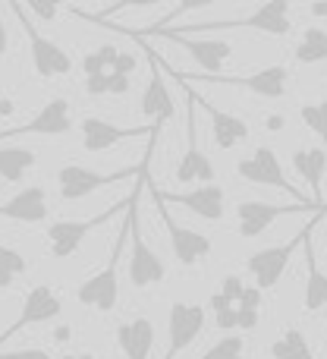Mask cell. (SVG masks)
<instances>
[{"instance_id": "1", "label": "cell", "mask_w": 327, "mask_h": 359, "mask_svg": "<svg viewBox=\"0 0 327 359\" xmlns=\"http://www.w3.org/2000/svg\"><path fill=\"white\" fill-rule=\"evenodd\" d=\"M145 186H148V170L136 177V189L130 192V205H126V224H130V280L136 290L161 284L167 278L164 262L158 259V252L145 243L142 227H139V198H142Z\"/></svg>"}, {"instance_id": "2", "label": "cell", "mask_w": 327, "mask_h": 359, "mask_svg": "<svg viewBox=\"0 0 327 359\" xmlns=\"http://www.w3.org/2000/svg\"><path fill=\"white\" fill-rule=\"evenodd\" d=\"M130 243V224L123 221V230H120L117 243H113V252H111V262H107L101 271H95L88 280H82L79 290H76V299L82 306L95 312H113L117 309V299H120V278H117V262H120V252L126 249Z\"/></svg>"}, {"instance_id": "3", "label": "cell", "mask_w": 327, "mask_h": 359, "mask_svg": "<svg viewBox=\"0 0 327 359\" xmlns=\"http://www.w3.org/2000/svg\"><path fill=\"white\" fill-rule=\"evenodd\" d=\"M186 88V139H189V145H186L183 158H179L176 170H173V177L179 180V183H198V186H211L217 177L214 170V161H211L208 155L202 151V145H198V123H195V95H192V86L189 82H183Z\"/></svg>"}, {"instance_id": "4", "label": "cell", "mask_w": 327, "mask_h": 359, "mask_svg": "<svg viewBox=\"0 0 327 359\" xmlns=\"http://www.w3.org/2000/svg\"><path fill=\"white\" fill-rule=\"evenodd\" d=\"M305 211H315V215H327V202H293V205H274V202H258V198H249V202L236 205V221H239V236L242 240H255L271 227L277 217L284 215H305Z\"/></svg>"}, {"instance_id": "5", "label": "cell", "mask_w": 327, "mask_h": 359, "mask_svg": "<svg viewBox=\"0 0 327 359\" xmlns=\"http://www.w3.org/2000/svg\"><path fill=\"white\" fill-rule=\"evenodd\" d=\"M173 76L183 82L202 79V82H211V86H236L252 95H261V98H284L286 88H290V69L280 67V63L261 67L249 76H198V73H173Z\"/></svg>"}, {"instance_id": "6", "label": "cell", "mask_w": 327, "mask_h": 359, "mask_svg": "<svg viewBox=\"0 0 327 359\" xmlns=\"http://www.w3.org/2000/svg\"><path fill=\"white\" fill-rule=\"evenodd\" d=\"M145 170H148V161H142L139 168H123L117 174H98V170H88L82 164H67V168L57 170V189H60L63 202H79V198L104 189V186H113L126 177H139Z\"/></svg>"}, {"instance_id": "7", "label": "cell", "mask_w": 327, "mask_h": 359, "mask_svg": "<svg viewBox=\"0 0 327 359\" xmlns=\"http://www.w3.org/2000/svg\"><path fill=\"white\" fill-rule=\"evenodd\" d=\"M13 10L19 13V19H22V25H25V35H29V54H32L35 73L41 76V79L67 76L69 69H73V57H69L57 41H50V38H44L41 32H38V25L32 22V13L25 10L22 4H13Z\"/></svg>"}, {"instance_id": "8", "label": "cell", "mask_w": 327, "mask_h": 359, "mask_svg": "<svg viewBox=\"0 0 327 359\" xmlns=\"http://www.w3.org/2000/svg\"><path fill=\"white\" fill-rule=\"evenodd\" d=\"M236 174H239L246 183H255V186H274V189H284L290 192L296 202H312V198H305L302 192L296 189V186L286 180L284 168H280V158L277 151L271 149V145H258V149L252 151L249 158H242L239 164H236Z\"/></svg>"}, {"instance_id": "9", "label": "cell", "mask_w": 327, "mask_h": 359, "mask_svg": "<svg viewBox=\"0 0 327 359\" xmlns=\"http://www.w3.org/2000/svg\"><path fill=\"white\" fill-rule=\"evenodd\" d=\"M302 243H305V227H302V233H299V236L280 243V246H267V249H258V252L249 255V259H246V271L255 278V287H258L261 293L274 290V287L280 284V278H284V271H286V265H290L293 252H296Z\"/></svg>"}, {"instance_id": "10", "label": "cell", "mask_w": 327, "mask_h": 359, "mask_svg": "<svg viewBox=\"0 0 327 359\" xmlns=\"http://www.w3.org/2000/svg\"><path fill=\"white\" fill-rule=\"evenodd\" d=\"M126 205H130V198H123L120 205H111L107 211L88 217V221H54L48 227V252H50V259H69V255L79 249V243L85 240L95 227L107 224L120 208H126Z\"/></svg>"}, {"instance_id": "11", "label": "cell", "mask_w": 327, "mask_h": 359, "mask_svg": "<svg viewBox=\"0 0 327 359\" xmlns=\"http://www.w3.org/2000/svg\"><path fill=\"white\" fill-rule=\"evenodd\" d=\"M158 202V215H161V221L167 224V236H170V249L173 255H176L179 265H198V262H204L211 255V236L198 233V230L186 227V224H179L176 217L167 211V202H161L158 196H151Z\"/></svg>"}, {"instance_id": "12", "label": "cell", "mask_w": 327, "mask_h": 359, "mask_svg": "<svg viewBox=\"0 0 327 359\" xmlns=\"http://www.w3.org/2000/svg\"><path fill=\"white\" fill-rule=\"evenodd\" d=\"M73 130V104L67 98H50L29 123L13 126V130H0V142L16 136H63Z\"/></svg>"}, {"instance_id": "13", "label": "cell", "mask_w": 327, "mask_h": 359, "mask_svg": "<svg viewBox=\"0 0 327 359\" xmlns=\"http://www.w3.org/2000/svg\"><path fill=\"white\" fill-rule=\"evenodd\" d=\"M204 306L198 303H173L170 306V318H167V331H170V341H167V356L164 359H176L183 350H189L198 341V334L204 331Z\"/></svg>"}, {"instance_id": "14", "label": "cell", "mask_w": 327, "mask_h": 359, "mask_svg": "<svg viewBox=\"0 0 327 359\" xmlns=\"http://www.w3.org/2000/svg\"><path fill=\"white\" fill-rule=\"evenodd\" d=\"M148 192H151V196H158L161 202L183 205V208H189L192 215H198L202 221H221L223 211H227V202H223L227 196H223V189L217 183L195 186V189H189V192H164V189H158V186L148 180Z\"/></svg>"}, {"instance_id": "15", "label": "cell", "mask_w": 327, "mask_h": 359, "mask_svg": "<svg viewBox=\"0 0 327 359\" xmlns=\"http://www.w3.org/2000/svg\"><path fill=\"white\" fill-rule=\"evenodd\" d=\"M63 309L60 297H57L54 290H50L48 284H38L32 287L29 293H25L22 299V309H19V318L13 325H6V331L0 334V347H4L6 341H10L13 334H19L22 328H29V325H41V322H50V318H57Z\"/></svg>"}, {"instance_id": "16", "label": "cell", "mask_w": 327, "mask_h": 359, "mask_svg": "<svg viewBox=\"0 0 327 359\" xmlns=\"http://www.w3.org/2000/svg\"><path fill=\"white\" fill-rule=\"evenodd\" d=\"M155 38L176 41L183 50H189V57L204 69V76H223V63L233 57V44L223 41V38H189L179 35V32H161Z\"/></svg>"}, {"instance_id": "17", "label": "cell", "mask_w": 327, "mask_h": 359, "mask_svg": "<svg viewBox=\"0 0 327 359\" xmlns=\"http://www.w3.org/2000/svg\"><path fill=\"white\" fill-rule=\"evenodd\" d=\"M82 130V149L85 151H107L113 149V145L126 142V139H139V136H161V130H155V126H130V130H123V126L111 123V120H101V117H85L79 123Z\"/></svg>"}, {"instance_id": "18", "label": "cell", "mask_w": 327, "mask_h": 359, "mask_svg": "<svg viewBox=\"0 0 327 359\" xmlns=\"http://www.w3.org/2000/svg\"><path fill=\"white\" fill-rule=\"evenodd\" d=\"M148 63H151V76L142 92V114H145V120H148V126L164 130V123H170L173 114H176V104H173V95L164 82L161 60H158L155 54H148Z\"/></svg>"}, {"instance_id": "19", "label": "cell", "mask_w": 327, "mask_h": 359, "mask_svg": "<svg viewBox=\"0 0 327 359\" xmlns=\"http://www.w3.org/2000/svg\"><path fill=\"white\" fill-rule=\"evenodd\" d=\"M192 95H195V88H192ZM195 104L202 107L204 114H208V120H211V136H214V145H217V149L230 151V149H236L239 142H246V139H249V123H246L242 117L221 111V107H214L208 98H202V95H195Z\"/></svg>"}, {"instance_id": "20", "label": "cell", "mask_w": 327, "mask_h": 359, "mask_svg": "<svg viewBox=\"0 0 327 359\" xmlns=\"http://www.w3.org/2000/svg\"><path fill=\"white\" fill-rule=\"evenodd\" d=\"M48 215H50V208H48L44 186H25L13 198L0 202V217H10V221L41 224V221H48Z\"/></svg>"}, {"instance_id": "21", "label": "cell", "mask_w": 327, "mask_h": 359, "mask_svg": "<svg viewBox=\"0 0 327 359\" xmlns=\"http://www.w3.org/2000/svg\"><path fill=\"white\" fill-rule=\"evenodd\" d=\"M312 227L315 221L305 227V293H302V306L305 312H321L327 309V274L318 268V259H315V249H312Z\"/></svg>"}, {"instance_id": "22", "label": "cell", "mask_w": 327, "mask_h": 359, "mask_svg": "<svg viewBox=\"0 0 327 359\" xmlns=\"http://www.w3.org/2000/svg\"><path fill=\"white\" fill-rule=\"evenodd\" d=\"M117 344L126 359H148L155 347V325L151 318H132L117 325Z\"/></svg>"}, {"instance_id": "23", "label": "cell", "mask_w": 327, "mask_h": 359, "mask_svg": "<svg viewBox=\"0 0 327 359\" xmlns=\"http://www.w3.org/2000/svg\"><path fill=\"white\" fill-rule=\"evenodd\" d=\"M293 168H296V174L312 186L315 202L324 205L321 183H324V174H327V151L324 149H296L293 151Z\"/></svg>"}, {"instance_id": "24", "label": "cell", "mask_w": 327, "mask_h": 359, "mask_svg": "<svg viewBox=\"0 0 327 359\" xmlns=\"http://www.w3.org/2000/svg\"><path fill=\"white\" fill-rule=\"evenodd\" d=\"M38 155L22 145H4L0 149V177L6 183H22V177L29 174V168H35Z\"/></svg>"}, {"instance_id": "25", "label": "cell", "mask_w": 327, "mask_h": 359, "mask_svg": "<svg viewBox=\"0 0 327 359\" xmlns=\"http://www.w3.org/2000/svg\"><path fill=\"white\" fill-rule=\"evenodd\" d=\"M327 60V32L321 25H309L296 44V63H324Z\"/></svg>"}, {"instance_id": "26", "label": "cell", "mask_w": 327, "mask_h": 359, "mask_svg": "<svg viewBox=\"0 0 327 359\" xmlns=\"http://www.w3.org/2000/svg\"><path fill=\"white\" fill-rule=\"evenodd\" d=\"M123 50L113 48V44H101V48L88 50L85 57H82V73H85V79H95V76H111L113 69H117V60Z\"/></svg>"}, {"instance_id": "27", "label": "cell", "mask_w": 327, "mask_h": 359, "mask_svg": "<svg viewBox=\"0 0 327 359\" xmlns=\"http://www.w3.org/2000/svg\"><path fill=\"white\" fill-rule=\"evenodd\" d=\"M271 356L274 359H315L309 341H305V334L299 328H286L284 334L271 344Z\"/></svg>"}, {"instance_id": "28", "label": "cell", "mask_w": 327, "mask_h": 359, "mask_svg": "<svg viewBox=\"0 0 327 359\" xmlns=\"http://www.w3.org/2000/svg\"><path fill=\"white\" fill-rule=\"evenodd\" d=\"M25 268H29V262H25V255L19 249L0 246V290H10L13 280L19 274H25Z\"/></svg>"}, {"instance_id": "29", "label": "cell", "mask_w": 327, "mask_h": 359, "mask_svg": "<svg viewBox=\"0 0 327 359\" xmlns=\"http://www.w3.org/2000/svg\"><path fill=\"white\" fill-rule=\"evenodd\" d=\"M132 88V79L130 76H95V79H85V92L92 95V98H98V95H126Z\"/></svg>"}, {"instance_id": "30", "label": "cell", "mask_w": 327, "mask_h": 359, "mask_svg": "<svg viewBox=\"0 0 327 359\" xmlns=\"http://www.w3.org/2000/svg\"><path fill=\"white\" fill-rule=\"evenodd\" d=\"M299 117L309 126L315 136H321L324 151H327V101H318V104H302L299 107Z\"/></svg>"}, {"instance_id": "31", "label": "cell", "mask_w": 327, "mask_h": 359, "mask_svg": "<svg viewBox=\"0 0 327 359\" xmlns=\"http://www.w3.org/2000/svg\"><path fill=\"white\" fill-rule=\"evenodd\" d=\"M242 350H246V341H242L239 334H227V337H221L214 347L204 350L202 359H246Z\"/></svg>"}, {"instance_id": "32", "label": "cell", "mask_w": 327, "mask_h": 359, "mask_svg": "<svg viewBox=\"0 0 327 359\" xmlns=\"http://www.w3.org/2000/svg\"><path fill=\"white\" fill-rule=\"evenodd\" d=\"M221 297H227L233 306H239V299H242V293H246V284H242V278L239 274H227L223 278V284H221Z\"/></svg>"}, {"instance_id": "33", "label": "cell", "mask_w": 327, "mask_h": 359, "mask_svg": "<svg viewBox=\"0 0 327 359\" xmlns=\"http://www.w3.org/2000/svg\"><path fill=\"white\" fill-rule=\"evenodd\" d=\"M214 322H217V328H221V331H233V328H239V306L217 312Z\"/></svg>"}, {"instance_id": "34", "label": "cell", "mask_w": 327, "mask_h": 359, "mask_svg": "<svg viewBox=\"0 0 327 359\" xmlns=\"http://www.w3.org/2000/svg\"><path fill=\"white\" fill-rule=\"evenodd\" d=\"M25 10L32 13V16H38V19H57L60 16V4H32V6H25Z\"/></svg>"}, {"instance_id": "35", "label": "cell", "mask_w": 327, "mask_h": 359, "mask_svg": "<svg viewBox=\"0 0 327 359\" xmlns=\"http://www.w3.org/2000/svg\"><path fill=\"white\" fill-rule=\"evenodd\" d=\"M239 309H249V312H261V290L258 287H246L239 299Z\"/></svg>"}, {"instance_id": "36", "label": "cell", "mask_w": 327, "mask_h": 359, "mask_svg": "<svg viewBox=\"0 0 327 359\" xmlns=\"http://www.w3.org/2000/svg\"><path fill=\"white\" fill-rule=\"evenodd\" d=\"M0 359H50L48 350H32V347H25V350H13V353H0Z\"/></svg>"}, {"instance_id": "37", "label": "cell", "mask_w": 327, "mask_h": 359, "mask_svg": "<svg viewBox=\"0 0 327 359\" xmlns=\"http://www.w3.org/2000/svg\"><path fill=\"white\" fill-rule=\"evenodd\" d=\"M261 322V312H249V309H239V328L242 331H255Z\"/></svg>"}, {"instance_id": "38", "label": "cell", "mask_w": 327, "mask_h": 359, "mask_svg": "<svg viewBox=\"0 0 327 359\" xmlns=\"http://www.w3.org/2000/svg\"><path fill=\"white\" fill-rule=\"evenodd\" d=\"M284 123H286V120L280 117V114H271V117H267V130H271V133H280V130H284Z\"/></svg>"}, {"instance_id": "39", "label": "cell", "mask_w": 327, "mask_h": 359, "mask_svg": "<svg viewBox=\"0 0 327 359\" xmlns=\"http://www.w3.org/2000/svg\"><path fill=\"white\" fill-rule=\"evenodd\" d=\"M6 48H10V32H6L4 19H0V57L6 54Z\"/></svg>"}, {"instance_id": "40", "label": "cell", "mask_w": 327, "mask_h": 359, "mask_svg": "<svg viewBox=\"0 0 327 359\" xmlns=\"http://www.w3.org/2000/svg\"><path fill=\"white\" fill-rule=\"evenodd\" d=\"M54 341H57V344L69 341V328H67V325H60V328H57V331H54Z\"/></svg>"}, {"instance_id": "41", "label": "cell", "mask_w": 327, "mask_h": 359, "mask_svg": "<svg viewBox=\"0 0 327 359\" xmlns=\"http://www.w3.org/2000/svg\"><path fill=\"white\" fill-rule=\"evenodd\" d=\"M60 359H95V353H63Z\"/></svg>"}, {"instance_id": "42", "label": "cell", "mask_w": 327, "mask_h": 359, "mask_svg": "<svg viewBox=\"0 0 327 359\" xmlns=\"http://www.w3.org/2000/svg\"><path fill=\"white\" fill-rule=\"evenodd\" d=\"M312 13H315V16H327V4H315L312 6Z\"/></svg>"}, {"instance_id": "43", "label": "cell", "mask_w": 327, "mask_h": 359, "mask_svg": "<svg viewBox=\"0 0 327 359\" xmlns=\"http://www.w3.org/2000/svg\"><path fill=\"white\" fill-rule=\"evenodd\" d=\"M0 114H13V104H10V101L0 98Z\"/></svg>"}, {"instance_id": "44", "label": "cell", "mask_w": 327, "mask_h": 359, "mask_svg": "<svg viewBox=\"0 0 327 359\" xmlns=\"http://www.w3.org/2000/svg\"><path fill=\"white\" fill-rule=\"evenodd\" d=\"M0 95H4V86H0Z\"/></svg>"}]
</instances>
